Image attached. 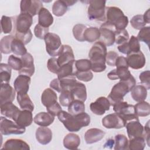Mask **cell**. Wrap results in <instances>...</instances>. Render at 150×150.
Returning <instances> with one entry per match:
<instances>
[{"instance_id": "obj_1", "label": "cell", "mask_w": 150, "mask_h": 150, "mask_svg": "<svg viewBox=\"0 0 150 150\" xmlns=\"http://www.w3.org/2000/svg\"><path fill=\"white\" fill-rule=\"evenodd\" d=\"M57 117L65 128L70 132H78L81 128L88 126L90 123V117L85 112L73 115L62 110Z\"/></svg>"}, {"instance_id": "obj_2", "label": "cell", "mask_w": 150, "mask_h": 150, "mask_svg": "<svg viewBox=\"0 0 150 150\" xmlns=\"http://www.w3.org/2000/svg\"><path fill=\"white\" fill-rule=\"evenodd\" d=\"M107 53L106 46L103 43L97 41L93 45L88 53V57L91 63V69L92 71L99 73L105 70V56Z\"/></svg>"}, {"instance_id": "obj_3", "label": "cell", "mask_w": 150, "mask_h": 150, "mask_svg": "<svg viewBox=\"0 0 150 150\" xmlns=\"http://www.w3.org/2000/svg\"><path fill=\"white\" fill-rule=\"evenodd\" d=\"M106 22L112 24L117 30L125 29L128 23V18L118 7L108 6L105 8Z\"/></svg>"}, {"instance_id": "obj_4", "label": "cell", "mask_w": 150, "mask_h": 150, "mask_svg": "<svg viewBox=\"0 0 150 150\" xmlns=\"http://www.w3.org/2000/svg\"><path fill=\"white\" fill-rule=\"evenodd\" d=\"M88 18L91 21H105V1L91 0L88 1Z\"/></svg>"}, {"instance_id": "obj_5", "label": "cell", "mask_w": 150, "mask_h": 150, "mask_svg": "<svg viewBox=\"0 0 150 150\" xmlns=\"http://www.w3.org/2000/svg\"><path fill=\"white\" fill-rule=\"evenodd\" d=\"M133 87L127 81H120L112 88L111 91L108 96L111 105L123 101V97L129 92Z\"/></svg>"}, {"instance_id": "obj_6", "label": "cell", "mask_w": 150, "mask_h": 150, "mask_svg": "<svg viewBox=\"0 0 150 150\" xmlns=\"http://www.w3.org/2000/svg\"><path fill=\"white\" fill-rule=\"evenodd\" d=\"M114 112L121 116L126 122L132 120H139L134 105L125 101H120L112 105Z\"/></svg>"}, {"instance_id": "obj_7", "label": "cell", "mask_w": 150, "mask_h": 150, "mask_svg": "<svg viewBox=\"0 0 150 150\" xmlns=\"http://www.w3.org/2000/svg\"><path fill=\"white\" fill-rule=\"evenodd\" d=\"M100 37L98 41L103 43L105 46H110L114 45L115 40V32L117 31L115 26L108 22L103 23L99 28Z\"/></svg>"}, {"instance_id": "obj_8", "label": "cell", "mask_w": 150, "mask_h": 150, "mask_svg": "<svg viewBox=\"0 0 150 150\" xmlns=\"http://www.w3.org/2000/svg\"><path fill=\"white\" fill-rule=\"evenodd\" d=\"M46 50L47 53L51 56H56L62 46V42L60 37L56 33L49 32L44 38Z\"/></svg>"}, {"instance_id": "obj_9", "label": "cell", "mask_w": 150, "mask_h": 150, "mask_svg": "<svg viewBox=\"0 0 150 150\" xmlns=\"http://www.w3.org/2000/svg\"><path fill=\"white\" fill-rule=\"evenodd\" d=\"M25 127L18 125L15 122H13L6 117H1L0 131L2 135H9L11 134H22L25 132Z\"/></svg>"}, {"instance_id": "obj_10", "label": "cell", "mask_w": 150, "mask_h": 150, "mask_svg": "<svg viewBox=\"0 0 150 150\" xmlns=\"http://www.w3.org/2000/svg\"><path fill=\"white\" fill-rule=\"evenodd\" d=\"M43 8V4L39 0H22L21 1V13H26L33 16L39 13Z\"/></svg>"}, {"instance_id": "obj_11", "label": "cell", "mask_w": 150, "mask_h": 150, "mask_svg": "<svg viewBox=\"0 0 150 150\" xmlns=\"http://www.w3.org/2000/svg\"><path fill=\"white\" fill-rule=\"evenodd\" d=\"M127 122L118 114L112 113L105 116L102 119L103 125L108 129H120L125 126Z\"/></svg>"}, {"instance_id": "obj_12", "label": "cell", "mask_w": 150, "mask_h": 150, "mask_svg": "<svg viewBox=\"0 0 150 150\" xmlns=\"http://www.w3.org/2000/svg\"><path fill=\"white\" fill-rule=\"evenodd\" d=\"M32 17L30 14L26 13H21L16 16L15 32L19 33L28 32L33 23Z\"/></svg>"}, {"instance_id": "obj_13", "label": "cell", "mask_w": 150, "mask_h": 150, "mask_svg": "<svg viewBox=\"0 0 150 150\" xmlns=\"http://www.w3.org/2000/svg\"><path fill=\"white\" fill-rule=\"evenodd\" d=\"M111 106L109 100L105 97H98L90 105V108L93 113L97 115H103L106 111L110 110Z\"/></svg>"}, {"instance_id": "obj_14", "label": "cell", "mask_w": 150, "mask_h": 150, "mask_svg": "<svg viewBox=\"0 0 150 150\" xmlns=\"http://www.w3.org/2000/svg\"><path fill=\"white\" fill-rule=\"evenodd\" d=\"M127 61L128 67L133 69H140L144 67L146 59L144 53L140 50L138 52L127 54Z\"/></svg>"}, {"instance_id": "obj_15", "label": "cell", "mask_w": 150, "mask_h": 150, "mask_svg": "<svg viewBox=\"0 0 150 150\" xmlns=\"http://www.w3.org/2000/svg\"><path fill=\"white\" fill-rule=\"evenodd\" d=\"M129 139L135 137H144V127L139 120H132L126 123L125 126Z\"/></svg>"}, {"instance_id": "obj_16", "label": "cell", "mask_w": 150, "mask_h": 150, "mask_svg": "<svg viewBox=\"0 0 150 150\" xmlns=\"http://www.w3.org/2000/svg\"><path fill=\"white\" fill-rule=\"evenodd\" d=\"M22 60V69L19 71V74H24L31 77L35 73V66L33 56L29 53L21 56Z\"/></svg>"}, {"instance_id": "obj_17", "label": "cell", "mask_w": 150, "mask_h": 150, "mask_svg": "<svg viewBox=\"0 0 150 150\" xmlns=\"http://www.w3.org/2000/svg\"><path fill=\"white\" fill-rule=\"evenodd\" d=\"M57 58V62L60 66L74 61V55L71 46L67 45H62Z\"/></svg>"}, {"instance_id": "obj_18", "label": "cell", "mask_w": 150, "mask_h": 150, "mask_svg": "<svg viewBox=\"0 0 150 150\" xmlns=\"http://www.w3.org/2000/svg\"><path fill=\"white\" fill-rule=\"evenodd\" d=\"M15 90L9 83H1L0 100L1 105L6 103H12L15 97Z\"/></svg>"}, {"instance_id": "obj_19", "label": "cell", "mask_w": 150, "mask_h": 150, "mask_svg": "<svg viewBox=\"0 0 150 150\" xmlns=\"http://www.w3.org/2000/svg\"><path fill=\"white\" fill-rule=\"evenodd\" d=\"M30 77L19 74L13 82L14 89L18 93H27L29 89Z\"/></svg>"}, {"instance_id": "obj_20", "label": "cell", "mask_w": 150, "mask_h": 150, "mask_svg": "<svg viewBox=\"0 0 150 150\" xmlns=\"http://www.w3.org/2000/svg\"><path fill=\"white\" fill-rule=\"evenodd\" d=\"M133 76L127 67H116L112 70L107 74V77L109 79L115 80L120 79V81H125L129 79Z\"/></svg>"}, {"instance_id": "obj_21", "label": "cell", "mask_w": 150, "mask_h": 150, "mask_svg": "<svg viewBox=\"0 0 150 150\" xmlns=\"http://www.w3.org/2000/svg\"><path fill=\"white\" fill-rule=\"evenodd\" d=\"M13 121L18 125L22 127H26L29 126L33 122L32 111L27 110H20Z\"/></svg>"}, {"instance_id": "obj_22", "label": "cell", "mask_w": 150, "mask_h": 150, "mask_svg": "<svg viewBox=\"0 0 150 150\" xmlns=\"http://www.w3.org/2000/svg\"><path fill=\"white\" fill-rule=\"evenodd\" d=\"M105 133L102 129L93 128L88 129L84 134V139L87 144H91L101 141Z\"/></svg>"}, {"instance_id": "obj_23", "label": "cell", "mask_w": 150, "mask_h": 150, "mask_svg": "<svg viewBox=\"0 0 150 150\" xmlns=\"http://www.w3.org/2000/svg\"><path fill=\"white\" fill-rule=\"evenodd\" d=\"M36 140L42 145L48 144L52 139V131L47 127H39L35 133Z\"/></svg>"}, {"instance_id": "obj_24", "label": "cell", "mask_w": 150, "mask_h": 150, "mask_svg": "<svg viewBox=\"0 0 150 150\" xmlns=\"http://www.w3.org/2000/svg\"><path fill=\"white\" fill-rule=\"evenodd\" d=\"M2 149L29 150L30 146L25 141L21 139L11 138L8 139L1 148Z\"/></svg>"}, {"instance_id": "obj_25", "label": "cell", "mask_w": 150, "mask_h": 150, "mask_svg": "<svg viewBox=\"0 0 150 150\" xmlns=\"http://www.w3.org/2000/svg\"><path fill=\"white\" fill-rule=\"evenodd\" d=\"M1 31L5 33L15 32L16 30V17H9L3 15L1 19Z\"/></svg>"}, {"instance_id": "obj_26", "label": "cell", "mask_w": 150, "mask_h": 150, "mask_svg": "<svg viewBox=\"0 0 150 150\" xmlns=\"http://www.w3.org/2000/svg\"><path fill=\"white\" fill-rule=\"evenodd\" d=\"M74 63L75 60L64 64L60 66L57 73V78L59 79H62L75 76V72L76 70H75L76 67L74 66Z\"/></svg>"}, {"instance_id": "obj_27", "label": "cell", "mask_w": 150, "mask_h": 150, "mask_svg": "<svg viewBox=\"0 0 150 150\" xmlns=\"http://www.w3.org/2000/svg\"><path fill=\"white\" fill-rule=\"evenodd\" d=\"M33 120L35 123L39 126L47 127L53 122L54 116L49 112H40L35 116Z\"/></svg>"}, {"instance_id": "obj_28", "label": "cell", "mask_w": 150, "mask_h": 150, "mask_svg": "<svg viewBox=\"0 0 150 150\" xmlns=\"http://www.w3.org/2000/svg\"><path fill=\"white\" fill-rule=\"evenodd\" d=\"M53 22V17L48 9L42 8L38 13V24L49 28Z\"/></svg>"}, {"instance_id": "obj_29", "label": "cell", "mask_w": 150, "mask_h": 150, "mask_svg": "<svg viewBox=\"0 0 150 150\" xmlns=\"http://www.w3.org/2000/svg\"><path fill=\"white\" fill-rule=\"evenodd\" d=\"M80 144V137L74 133L67 134L63 139V145L68 149H76Z\"/></svg>"}, {"instance_id": "obj_30", "label": "cell", "mask_w": 150, "mask_h": 150, "mask_svg": "<svg viewBox=\"0 0 150 150\" xmlns=\"http://www.w3.org/2000/svg\"><path fill=\"white\" fill-rule=\"evenodd\" d=\"M57 100V94L52 89L47 88L43 91L41 96V101L42 104L46 107L56 103Z\"/></svg>"}, {"instance_id": "obj_31", "label": "cell", "mask_w": 150, "mask_h": 150, "mask_svg": "<svg viewBox=\"0 0 150 150\" xmlns=\"http://www.w3.org/2000/svg\"><path fill=\"white\" fill-rule=\"evenodd\" d=\"M20 110L12 103H6L1 105V113L6 117L15 119Z\"/></svg>"}, {"instance_id": "obj_32", "label": "cell", "mask_w": 150, "mask_h": 150, "mask_svg": "<svg viewBox=\"0 0 150 150\" xmlns=\"http://www.w3.org/2000/svg\"><path fill=\"white\" fill-rule=\"evenodd\" d=\"M147 89L143 85H136L131 90V95L133 100L137 102L144 101L147 97Z\"/></svg>"}, {"instance_id": "obj_33", "label": "cell", "mask_w": 150, "mask_h": 150, "mask_svg": "<svg viewBox=\"0 0 150 150\" xmlns=\"http://www.w3.org/2000/svg\"><path fill=\"white\" fill-rule=\"evenodd\" d=\"M16 98L21 109L33 111L34 104L27 93H18Z\"/></svg>"}, {"instance_id": "obj_34", "label": "cell", "mask_w": 150, "mask_h": 150, "mask_svg": "<svg viewBox=\"0 0 150 150\" xmlns=\"http://www.w3.org/2000/svg\"><path fill=\"white\" fill-rule=\"evenodd\" d=\"M84 41L88 42H94L99 39L100 37V32L99 29L96 27L87 28L84 32Z\"/></svg>"}, {"instance_id": "obj_35", "label": "cell", "mask_w": 150, "mask_h": 150, "mask_svg": "<svg viewBox=\"0 0 150 150\" xmlns=\"http://www.w3.org/2000/svg\"><path fill=\"white\" fill-rule=\"evenodd\" d=\"M68 111L73 115L79 114L85 112V104L79 100H74L68 106Z\"/></svg>"}, {"instance_id": "obj_36", "label": "cell", "mask_w": 150, "mask_h": 150, "mask_svg": "<svg viewBox=\"0 0 150 150\" xmlns=\"http://www.w3.org/2000/svg\"><path fill=\"white\" fill-rule=\"evenodd\" d=\"M146 145V141L144 137H139L128 141V149L130 150H143Z\"/></svg>"}, {"instance_id": "obj_37", "label": "cell", "mask_w": 150, "mask_h": 150, "mask_svg": "<svg viewBox=\"0 0 150 150\" xmlns=\"http://www.w3.org/2000/svg\"><path fill=\"white\" fill-rule=\"evenodd\" d=\"M12 52L16 56H23L27 53V49L25 47L24 43L20 40L14 38L11 45Z\"/></svg>"}, {"instance_id": "obj_38", "label": "cell", "mask_w": 150, "mask_h": 150, "mask_svg": "<svg viewBox=\"0 0 150 150\" xmlns=\"http://www.w3.org/2000/svg\"><path fill=\"white\" fill-rule=\"evenodd\" d=\"M67 8L65 1H56L52 6V12L56 16H62L67 12Z\"/></svg>"}, {"instance_id": "obj_39", "label": "cell", "mask_w": 150, "mask_h": 150, "mask_svg": "<svg viewBox=\"0 0 150 150\" xmlns=\"http://www.w3.org/2000/svg\"><path fill=\"white\" fill-rule=\"evenodd\" d=\"M14 38V36L12 35H7L1 39L0 48L2 53L6 54L12 52L11 45Z\"/></svg>"}, {"instance_id": "obj_40", "label": "cell", "mask_w": 150, "mask_h": 150, "mask_svg": "<svg viewBox=\"0 0 150 150\" xmlns=\"http://www.w3.org/2000/svg\"><path fill=\"white\" fill-rule=\"evenodd\" d=\"M134 107L136 114L138 117H146L150 114V105L146 101L138 102Z\"/></svg>"}, {"instance_id": "obj_41", "label": "cell", "mask_w": 150, "mask_h": 150, "mask_svg": "<svg viewBox=\"0 0 150 150\" xmlns=\"http://www.w3.org/2000/svg\"><path fill=\"white\" fill-rule=\"evenodd\" d=\"M114 149L125 150L128 149V140L124 134H117L115 136Z\"/></svg>"}, {"instance_id": "obj_42", "label": "cell", "mask_w": 150, "mask_h": 150, "mask_svg": "<svg viewBox=\"0 0 150 150\" xmlns=\"http://www.w3.org/2000/svg\"><path fill=\"white\" fill-rule=\"evenodd\" d=\"M11 67L6 63L0 64V76L1 83H8L11 77Z\"/></svg>"}, {"instance_id": "obj_43", "label": "cell", "mask_w": 150, "mask_h": 150, "mask_svg": "<svg viewBox=\"0 0 150 150\" xmlns=\"http://www.w3.org/2000/svg\"><path fill=\"white\" fill-rule=\"evenodd\" d=\"M74 96L69 90H62L59 96V102L63 107H68L74 100Z\"/></svg>"}, {"instance_id": "obj_44", "label": "cell", "mask_w": 150, "mask_h": 150, "mask_svg": "<svg viewBox=\"0 0 150 150\" xmlns=\"http://www.w3.org/2000/svg\"><path fill=\"white\" fill-rule=\"evenodd\" d=\"M127 47L128 50V54L140 51V44L136 36H131L127 43Z\"/></svg>"}, {"instance_id": "obj_45", "label": "cell", "mask_w": 150, "mask_h": 150, "mask_svg": "<svg viewBox=\"0 0 150 150\" xmlns=\"http://www.w3.org/2000/svg\"><path fill=\"white\" fill-rule=\"evenodd\" d=\"M87 28L86 26L83 24H76L74 26L73 28V34L74 38L79 42H84V32L86 29Z\"/></svg>"}, {"instance_id": "obj_46", "label": "cell", "mask_w": 150, "mask_h": 150, "mask_svg": "<svg viewBox=\"0 0 150 150\" xmlns=\"http://www.w3.org/2000/svg\"><path fill=\"white\" fill-rule=\"evenodd\" d=\"M76 71H90L91 68V63L88 59L77 60L74 63Z\"/></svg>"}, {"instance_id": "obj_47", "label": "cell", "mask_w": 150, "mask_h": 150, "mask_svg": "<svg viewBox=\"0 0 150 150\" xmlns=\"http://www.w3.org/2000/svg\"><path fill=\"white\" fill-rule=\"evenodd\" d=\"M150 27L149 26H144L141 29L139 30V32L137 36V39L139 41L143 42L145 43L148 46H149L150 42Z\"/></svg>"}, {"instance_id": "obj_48", "label": "cell", "mask_w": 150, "mask_h": 150, "mask_svg": "<svg viewBox=\"0 0 150 150\" xmlns=\"http://www.w3.org/2000/svg\"><path fill=\"white\" fill-rule=\"evenodd\" d=\"M8 64L15 70L19 71L22 67V60L21 58L11 54L8 59Z\"/></svg>"}, {"instance_id": "obj_49", "label": "cell", "mask_w": 150, "mask_h": 150, "mask_svg": "<svg viewBox=\"0 0 150 150\" xmlns=\"http://www.w3.org/2000/svg\"><path fill=\"white\" fill-rule=\"evenodd\" d=\"M131 25L135 29L140 30L146 24L143 18L142 15H136L134 16L130 21Z\"/></svg>"}, {"instance_id": "obj_50", "label": "cell", "mask_w": 150, "mask_h": 150, "mask_svg": "<svg viewBox=\"0 0 150 150\" xmlns=\"http://www.w3.org/2000/svg\"><path fill=\"white\" fill-rule=\"evenodd\" d=\"M129 39V34L126 29L116 31L115 42L118 45H121L125 42H128Z\"/></svg>"}, {"instance_id": "obj_51", "label": "cell", "mask_w": 150, "mask_h": 150, "mask_svg": "<svg viewBox=\"0 0 150 150\" xmlns=\"http://www.w3.org/2000/svg\"><path fill=\"white\" fill-rule=\"evenodd\" d=\"M75 77L80 81H83L85 82H88L91 81L93 78V73L90 71H76Z\"/></svg>"}, {"instance_id": "obj_52", "label": "cell", "mask_w": 150, "mask_h": 150, "mask_svg": "<svg viewBox=\"0 0 150 150\" xmlns=\"http://www.w3.org/2000/svg\"><path fill=\"white\" fill-rule=\"evenodd\" d=\"M49 33V28H45L39 24H37L34 28V33L36 38L43 39Z\"/></svg>"}, {"instance_id": "obj_53", "label": "cell", "mask_w": 150, "mask_h": 150, "mask_svg": "<svg viewBox=\"0 0 150 150\" xmlns=\"http://www.w3.org/2000/svg\"><path fill=\"white\" fill-rule=\"evenodd\" d=\"M47 67L48 70L54 74H57L60 66H59L58 62H57V59L55 57H51L50 58L47 63Z\"/></svg>"}, {"instance_id": "obj_54", "label": "cell", "mask_w": 150, "mask_h": 150, "mask_svg": "<svg viewBox=\"0 0 150 150\" xmlns=\"http://www.w3.org/2000/svg\"><path fill=\"white\" fill-rule=\"evenodd\" d=\"M140 81L147 90L150 89V71L146 70L140 73L139 76Z\"/></svg>"}, {"instance_id": "obj_55", "label": "cell", "mask_w": 150, "mask_h": 150, "mask_svg": "<svg viewBox=\"0 0 150 150\" xmlns=\"http://www.w3.org/2000/svg\"><path fill=\"white\" fill-rule=\"evenodd\" d=\"M15 38L22 41L25 45L29 43L32 38V33L30 29L28 32L24 33H19L15 32Z\"/></svg>"}, {"instance_id": "obj_56", "label": "cell", "mask_w": 150, "mask_h": 150, "mask_svg": "<svg viewBox=\"0 0 150 150\" xmlns=\"http://www.w3.org/2000/svg\"><path fill=\"white\" fill-rule=\"evenodd\" d=\"M118 54L114 51H109L105 56V63L110 66H115Z\"/></svg>"}, {"instance_id": "obj_57", "label": "cell", "mask_w": 150, "mask_h": 150, "mask_svg": "<svg viewBox=\"0 0 150 150\" xmlns=\"http://www.w3.org/2000/svg\"><path fill=\"white\" fill-rule=\"evenodd\" d=\"M47 112L53 115V116H57L58 114L62 111V108L60 105L57 103V101L51 105L46 107Z\"/></svg>"}, {"instance_id": "obj_58", "label": "cell", "mask_w": 150, "mask_h": 150, "mask_svg": "<svg viewBox=\"0 0 150 150\" xmlns=\"http://www.w3.org/2000/svg\"><path fill=\"white\" fill-rule=\"evenodd\" d=\"M117 67H127L128 65L127 63L126 57L124 56H118L115 62V66Z\"/></svg>"}, {"instance_id": "obj_59", "label": "cell", "mask_w": 150, "mask_h": 150, "mask_svg": "<svg viewBox=\"0 0 150 150\" xmlns=\"http://www.w3.org/2000/svg\"><path fill=\"white\" fill-rule=\"evenodd\" d=\"M50 87L56 90L58 93H61V88L60 84V80L58 78L53 79L50 83Z\"/></svg>"}, {"instance_id": "obj_60", "label": "cell", "mask_w": 150, "mask_h": 150, "mask_svg": "<svg viewBox=\"0 0 150 150\" xmlns=\"http://www.w3.org/2000/svg\"><path fill=\"white\" fill-rule=\"evenodd\" d=\"M144 137L148 145L149 146V120L148 121L144 127Z\"/></svg>"}, {"instance_id": "obj_61", "label": "cell", "mask_w": 150, "mask_h": 150, "mask_svg": "<svg viewBox=\"0 0 150 150\" xmlns=\"http://www.w3.org/2000/svg\"><path fill=\"white\" fill-rule=\"evenodd\" d=\"M143 18L146 23H149L150 16H149V9H148L143 15Z\"/></svg>"}, {"instance_id": "obj_62", "label": "cell", "mask_w": 150, "mask_h": 150, "mask_svg": "<svg viewBox=\"0 0 150 150\" xmlns=\"http://www.w3.org/2000/svg\"><path fill=\"white\" fill-rule=\"evenodd\" d=\"M115 141L112 139H109L107 140L106 143L104 144V148H111L113 145H114Z\"/></svg>"}, {"instance_id": "obj_63", "label": "cell", "mask_w": 150, "mask_h": 150, "mask_svg": "<svg viewBox=\"0 0 150 150\" xmlns=\"http://www.w3.org/2000/svg\"><path fill=\"white\" fill-rule=\"evenodd\" d=\"M76 2H77V1H65V2L67 4V6H72Z\"/></svg>"}]
</instances>
